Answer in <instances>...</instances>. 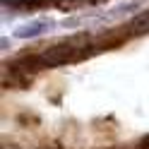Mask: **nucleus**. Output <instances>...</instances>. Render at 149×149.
I'll return each instance as SVG.
<instances>
[{
  "label": "nucleus",
  "mask_w": 149,
  "mask_h": 149,
  "mask_svg": "<svg viewBox=\"0 0 149 149\" xmlns=\"http://www.w3.org/2000/svg\"><path fill=\"white\" fill-rule=\"evenodd\" d=\"M132 29H135V31H144V29H149V15L137 17V19H135V24H132Z\"/></svg>",
  "instance_id": "f257e3e1"
}]
</instances>
